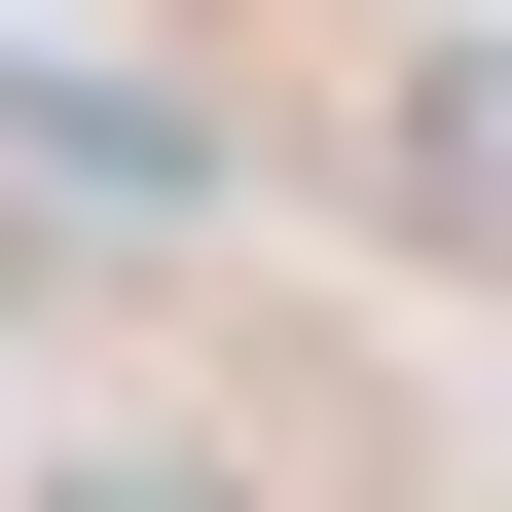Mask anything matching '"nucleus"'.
<instances>
[{"label":"nucleus","mask_w":512,"mask_h":512,"mask_svg":"<svg viewBox=\"0 0 512 512\" xmlns=\"http://www.w3.org/2000/svg\"><path fill=\"white\" fill-rule=\"evenodd\" d=\"M403 220H512V37H439V74H403Z\"/></svg>","instance_id":"obj_2"},{"label":"nucleus","mask_w":512,"mask_h":512,"mask_svg":"<svg viewBox=\"0 0 512 512\" xmlns=\"http://www.w3.org/2000/svg\"><path fill=\"white\" fill-rule=\"evenodd\" d=\"M37 512H256V476H220V439H74Z\"/></svg>","instance_id":"obj_3"},{"label":"nucleus","mask_w":512,"mask_h":512,"mask_svg":"<svg viewBox=\"0 0 512 512\" xmlns=\"http://www.w3.org/2000/svg\"><path fill=\"white\" fill-rule=\"evenodd\" d=\"M0 220L183 256V220H220V74H147V37H0Z\"/></svg>","instance_id":"obj_1"}]
</instances>
